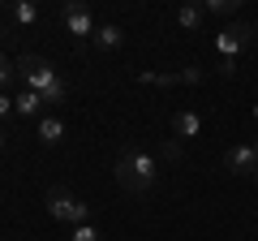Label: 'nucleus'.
<instances>
[{
    "label": "nucleus",
    "mask_w": 258,
    "mask_h": 241,
    "mask_svg": "<svg viewBox=\"0 0 258 241\" xmlns=\"http://www.w3.org/2000/svg\"><path fill=\"white\" fill-rule=\"evenodd\" d=\"M241 0H203V13H237Z\"/></svg>",
    "instance_id": "2eb2a0df"
},
{
    "label": "nucleus",
    "mask_w": 258,
    "mask_h": 241,
    "mask_svg": "<svg viewBox=\"0 0 258 241\" xmlns=\"http://www.w3.org/2000/svg\"><path fill=\"white\" fill-rule=\"evenodd\" d=\"M18 78L26 82V91H35L43 103H64L69 99V82L60 78V69L43 56H18Z\"/></svg>",
    "instance_id": "f03ea898"
},
{
    "label": "nucleus",
    "mask_w": 258,
    "mask_h": 241,
    "mask_svg": "<svg viewBox=\"0 0 258 241\" xmlns=\"http://www.w3.org/2000/svg\"><path fill=\"white\" fill-rule=\"evenodd\" d=\"M9 18L18 22V26H35V22H39V9L30 5V0H13V5H9Z\"/></svg>",
    "instance_id": "ddd939ff"
},
{
    "label": "nucleus",
    "mask_w": 258,
    "mask_h": 241,
    "mask_svg": "<svg viewBox=\"0 0 258 241\" xmlns=\"http://www.w3.org/2000/svg\"><path fill=\"white\" fill-rule=\"evenodd\" d=\"M43 207H47V215H52V220H60V224H74V228L91 224V207H86L82 198H74L69 190H60V186L43 194Z\"/></svg>",
    "instance_id": "7ed1b4c3"
},
{
    "label": "nucleus",
    "mask_w": 258,
    "mask_h": 241,
    "mask_svg": "<svg viewBox=\"0 0 258 241\" xmlns=\"http://www.w3.org/2000/svg\"><path fill=\"white\" fill-rule=\"evenodd\" d=\"M69 241H103V232L91 228V224H82V228H74V237H69Z\"/></svg>",
    "instance_id": "f3484780"
},
{
    "label": "nucleus",
    "mask_w": 258,
    "mask_h": 241,
    "mask_svg": "<svg viewBox=\"0 0 258 241\" xmlns=\"http://www.w3.org/2000/svg\"><path fill=\"white\" fill-rule=\"evenodd\" d=\"M203 18H207L203 5H181V9H176V26H181V30H198Z\"/></svg>",
    "instance_id": "f8f14e48"
},
{
    "label": "nucleus",
    "mask_w": 258,
    "mask_h": 241,
    "mask_svg": "<svg viewBox=\"0 0 258 241\" xmlns=\"http://www.w3.org/2000/svg\"><path fill=\"white\" fill-rule=\"evenodd\" d=\"M249 116H254V125H258V103H254V112H249Z\"/></svg>",
    "instance_id": "6ab92c4d"
},
{
    "label": "nucleus",
    "mask_w": 258,
    "mask_h": 241,
    "mask_svg": "<svg viewBox=\"0 0 258 241\" xmlns=\"http://www.w3.org/2000/svg\"><path fill=\"white\" fill-rule=\"evenodd\" d=\"M35 134H39V142H43V147H60L69 130H64L60 116H39V120H35Z\"/></svg>",
    "instance_id": "6e6552de"
},
{
    "label": "nucleus",
    "mask_w": 258,
    "mask_h": 241,
    "mask_svg": "<svg viewBox=\"0 0 258 241\" xmlns=\"http://www.w3.org/2000/svg\"><path fill=\"white\" fill-rule=\"evenodd\" d=\"M172 134H176V138H198V134H203V116H198V112H194V108H181V112H176V116H172Z\"/></svg>",
    "instance_id": "1a4fd4ad"
},
{
    "label": "nucleus",
    "mask_w": 258,
    "mask_h": 241,
    "mask_svg": "<svg viewBox=\"0 0 258 241\" xmlns=\"http://www.w3.org/2000/svg\"><path fill=\"white\" fill-rule=\"evenodd\" d=\"M13 78H18V61H9V56L0 52V91H9Z\"/></svg>",
    "instance_id": "4468645a"
},
{
    "label": "nucleus",
    "mask_w": 258,
    "mask_h": 241,
    "mask_svg": "<svg viewBox=\"0 0 258 241\" xmlns=\"http://www.w3.org/2000/svg\"><path fill=\"white\" fill-rule=\"evenodd\" d=\"M254 186H258V168H254Z\"/></svg>",
    "instance_id": "5701e85b"
},
{
    "label": "nucleus",
    "mask_w": 258,
    "mask_h": 241,
    "mask_svg": "<svg viewBox=\"0 0 258 241\" xmlns=\"http://www.w3.org/2000/svg\"><path fill=\"white\" fill-rule=\"evenodd\" d=\"M9 112H13V95H9V91H0V120L9 116Z\"/></svg>",
    "instance_id": "a211bd4d"
},
{
    "label": "nucleus",
    "mask_w": 258,
    "mask_h": 241,
    "mask_svg": "<svg viewBox=\"0 0 258 241\" xmlns=\"http://www.w3.org/2000/svg\"><path fill=\"white\" fill-rule=\"evenodd\" d=\"M0 151H5V130H0Z\"/></svg>",
    "instance_id": "aec40b11"
},
{
    "label": "nucleus",
    "mask_w": 258,
    "mask_h": 241,
    "mask_svg": "<svg viewBox=\"0 0 258 241\" xmlns=\"http://www.w3.org/2000/svg\"><path fill=\"white\" fill-rule=\"evenodd\" d=\"M254 159H258V142H254Z\"/></svg>",
    "instance_id": "b1692460"
},
{
    "label": "nucleus",
    "mask_w": 258,
    "mask_h": 241,
    "mask_svg": "<svg viewBox=\"0 0 258 241\" xmlns=\"http://www.w3.org/2000/svg\"><path fill=\"white\" fill-rule=\"evenodd\" d=\"M249 39H254V22H228L224 30H215V52L224 61H237L249 47Z\"/></svg>",
    "instance_id": "20e7f679"
},
{
    "label": "nucleus",
    "mask_w": 258,
    "mask_h": 241,
    "mask_svg": "<svg viewBox=\"0 0 258 241\" xmlns=\"http://www.w3.org/2000/svg\"><path fill=\"white\" fill-rule=\"evenodd\" d=\"M142 86H176V82H203V69H181V74H138Z\"/></svg>",
    "instance_id": "0eeeda50"
},
{
    "label": "nucleus",
    "mask_w": 258,
    "mask_h": 241,
    "mask_svg": "<svg viewBox=\"0 0 258 241\" xmlns=\"http://www.w3.org/2000/svg\"><path fill=\"white\" fill-rule=\"evenodd\" d=\"M254 168H258V159H254V142H237V147H228V155H224V172L245 176V172H254Z\"/></svg>",
    "instance_id": "423d86ee"
},
{
    "label": "nucleus",
    "mask_w": 258,
    "mask_h": 241,
    "mask_svg": "<svg viewBox=\"0 0 258 241\" xmlns=\"http://www.w3.org/2000/svg\"><path fill=\"white\" fill-rule=\"evenodd\" d=\"M43 108H47V103L39 99L35 91H26V86L13 95V112H18V116H35V120H39V116H43Z\"/></svg>",
    "instance_id": "9d476101"
},
{
    "label": "nucleus",
    "mask_w": 258,
    "mask_h": 241,
    "mask_svg": "<svg viewBox=\"0 0 258 241\" xmlns=\"http://www.w3.org/2000/svg\"><path fill=\"white\" fill-rule=\"evenodd\" d=\"M0 35H9V30H5V22H0Z\"/></svg>",
    "instance_id": "4be33fe9"
},
{
    "label": "nucleus",
    "mask_w": 258,
    "mask_h": 241,
    "mask_svg": "<svg viewBox=\"0 0 258 241\" xmlns=\"http://www.w3.org/2000/svg\"><path fill=\"white\" fill-rule=\"evenodd\" d=\"M159 155H164V159H172V164H176V159H185V142L168 138V142H164V151H159Z\"/></svg>",
    "instance_id": "dca6fc26"
},
{
    "label": "nucleus",
    "mask_w": 258,
    "mask_h": 241,
    "mask_svg": "<svg viewBox=\"0 0 258 241\" xmlns=\"http://www.w3.org/2000/svg\"><path fill=\"white\" fill-rule=\"evenodd\" d=\"M112 172H116L120 190H129V194H151L155 181H159V159L151 151H142V147H125L116 155V168Z\"/></svg>",
    "instance_id": "f257e3e1"
},
{
    "label": "nucleus",
    "mask_w": 258,
    "mask_h": 241,
    "mask_svg": "<svg viewBox=\"0 0 258 241\" xmlns=\"http://www.w3.org/2000/svg\"><path fill=\"white\" fill-rule=\"evenodd\" d=\"M254 241H258V237H254Z\"/></svg>",
    "instance_id": "393cba45"
},
{
    "label": "nucleus",
    "mask_w": 258,
    "mask_h": 241,
    "mask_svg": "<svg viewBox=\"0 0 258 241\" xmlns=\"http://www.w3.org/2000/svg\"><path fill=\"white\" fill-rule=\"evenodd\" d=\"M254 39H258V18H254Z\"/></svg>",
    "instance_id": "412c9836"
},
{
    "label": "nucleus",
    "mask_w": 258,
    "mask_h": 241,
    "mask_svg": "<svg viewBox=\"0 0 258 241\" xmlns=\"http://www.w3.org/2000/svg\"><path fill=\"white\" fill-rule=\"evenodd\" d=\"M91 43L99 47V52H116V47L125 43V30H120V26H112V22H108V26H99V30H95V39H91Z\"/></svg>",
    "instance_id": "9b49d317"
},
{
    "label": "nucleus",
    "mask_w": 258,
    "mask_h": 241,
    "mask_svg": "<svg viewBox=\"0 0 258 241\" xmlns=\"http://www.w3.org/2000/svg\"><path fill=\"white\" fill-rule=\"evenodd\" d=\"M60 22L64 30L78 39V43H86V39H95V22H91V9H86L82 0H64L60 5Z\"/></svg>",
    "instance_id": "39448f33"
}]
</instances>
